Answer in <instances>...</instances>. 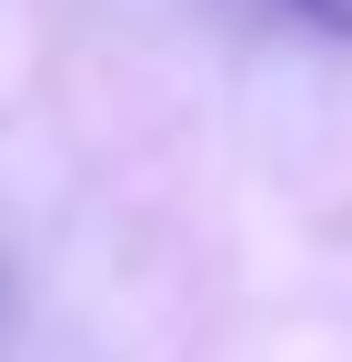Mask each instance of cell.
<instances>
[{"label":"cell","instance_id":"cell-1","mask_svg":"<svg viewBox=\"0 0 352 362\" xmlns=\"http://www.w3.org/2000/svg\"><path fill=\"white\" fill-rule=\"evenodd\" d=\"M292 21H312L322 40H352V0H282Z\"/></svg>","mask_w":352,"mask_h":362}]
</instances>
